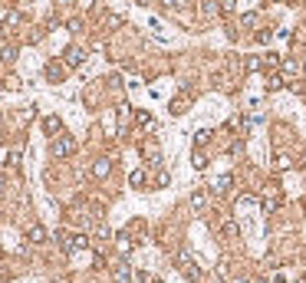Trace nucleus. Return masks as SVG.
<instances>
[{"label":"nucleus","instance_id":"obj_16","mask_svg":"<svg viewBox=\"0 0 306 283\" xmlns=\"http://www.w3.org/2000/svg\"><path fill=\"white\" fill-rule=\"evenodd\" d=\"M145 158H149L152 165H158V162H161V148H158V145H145Z\"/></svg>","mask_w":306,"mask_h":283},{"label":"nucleus","instance_id":"obj_24","mask_svg":"<svg viewBox=\"0 0 306 283\" xmlns=\"http://www.w3.org/2000/svg\"><path fill=\"white\" fill-rule=\"evenodd\" d=\"M224 234H227V237H237V224H234V221H224Z\"/></svg>","mask_w":306,"mask_h":283},{"label":"nucleus","instance_id":"obj_20","mask_svg":"<svg viewBox=\"0 0 306 283\" xmlns=\"http://www.w3.org/2000/svg\"><path fill=\"white\" fill-rule=\"evenodd\" d=\"M300 69H303V66L293 63V59H290V63H283V76H300Z\"/></svg>","mask_w":306,"mask_h":283},{"label":"nucleus","instance_id":"obj_18","mask_svg":"<svg viewBox=\"0 0 306 283\" xmlns=\"http://www.w3.org/2000/svg\"><path fill=\"white\" fill-rule=\"evenodd\" d=\"M217 277L231 283V264H227V260H221V264H217Z\"/></svg>","mask_w":306,"mask_h":283},{"label":"nucleus","instance_id":"obj_7","mask_svg":"<svg viewBox=\"0 0 306 283\" xmlns=\"http://www.w3.org/2000/svg\"><path fill=\"white\" fill-rule=\"evenodd\" d=\"M43 128H47V135H59V132H63V122H59V115H47V119H43Z\"/></svg>","mask_w":306,"mask_h":283},{"label":"nucleus","instance_id":"obj_10","mask_svg":"<svg viewBox=\"0 0 306 283\" xmlns=\"http://www.w3.org/2000/svg\"><path fill=\"white\" fill-rule=\"evenodd\" d=\"M115 244H119V254H122V257H129V250H132V237H129V230H122L119 237H115Z\"/></svg>","mask_w":306,"mask_h":283},{"label":"nucleus","instance_id":"obj_9","mask_svg":"<svg viewBox=\"0 0 306 283\" xmlns=\"http://www.w3.org/2000/svg\"><path fill=\"white\" fill-rule=\"evenodd\" d=\"M145 181H149V174H145V168H135V171L129 174V184H132V188H145Z\"/></svg>","mask_w":306,"mask_h":283},{"label":"nucleus","instance_id":"obj_19","mask_svg":"<svg viewBox=\"0 0 306 283\" xmlns=\"http://www.w3.org/2000/svg\"><path fill=\"white\" fill-rule=\"evenodd\" d=\"M207 142H211V132H207V128H201V132L195 135V145H198V148H204Z\"/></svg>","mask_w":306,"mask_h":283},{"label":"nucleus","instance_id":"obj_5","mask_svg":"<svg viewBox=\"0 0 306 283\" xmlns=\"http://www.w3.org/2000/svg\"><path fill=\"white\" fill-rule=\"evenodd\" d=\"M112 283H132V267L129 264H119L112 270Z\"/></svg>","mask_w":306,"mask_h":283},{"label":"nucleus","instance_id":"obj_17","mask_svg":"<svg viewBox=\"0 0 306 283\" xmlns=\"http://www.w3.org/2000/svg\"><path fill=\"white\" fill-rule=\"evenodd\" d=\"M290 165H293V162H290V155H277V158H273V168H277V171H287Z\"/></svg>","mask_w":306,"mask_h":283},{"label":"nucleus","instance_id":"obj_11","mask_svg":"<svg viewBox=\"0 0 306 283\" xmlns=\"http://www.w3.org/2000/svg\"><path fill=\"white\" fill-rule=\"evenodd\" d=\"M231 184H234L231 174H221V178L214 181V191H217V194H227V191H231Z\"/></svg>","mask_w":306,"mask_h":283},{"label":"nucleus","instance_id":"obj_4","mask_svg":"<svg viewBox=\"0 0 306 283\" xmlns=\"http://www.w3.org/2000/svg\"><path fill=\"white\" fill-rule=\"evenodd\" d=\"M63 59H66V66H69V69H76V66L86 63V50H83V46H69V50L63 53Z\"/></svg>","mask_w":306,"mask_h":283},{"label":"nucleus","instance_id":"obj_28","mask_svg":"<svg viewBox=\"0 0 306 283\" xmlns=\"http://www.w3.org/2000/svg\"><path fill=\"white\" fill-rule=\"evenodd\" d=\"M257 23V13H244V27H254Z\"/></svg>","mask_w":306,"mask_h":283},{"label":"nucleus","instance_id":"obj_1","mask_svg":"<svg viewBox=\"0 0 306 283\" xmlns=\"http://www.w3.org/2000/svg\"><path fill=\"white\" fill-rule=\"evenodd\" d=\"M53 240H59V247H63L66 254H76V250H83V247L89 244V237H86V234H63V230H56Z\"/></svg>","mask_w":306,"mask_h":283},{"label":"nucleus","instance_id":"obj_14","mask_svg":"<svg viewBox=\"0 0 306 283\" xmlns=\"http://www.w3.org/2000/svg\"><path fill=\"white\" fill-rule=\"evenodd\" d=\"M191 208H195V211H204V208H207V194H204V191H195V194H191Z\"/></svg>","mask_w":306,"mask_h":283},{"label":"nucleus","instance_id":"obj_12","mask_svg":"<svg viewBox=\"0 0 306 283\" xmlns=\"http://www.w3.org/2000/svg\"><path fill=\"white\" fill-rule=\"evenodd\" d=\"M109 168H112L109 158H99V162L93 165V174H96V178H105V174H109Z\"/></svg>","mask_w":306,"mask_h":283},{"label":"nucleus","instance_id":"obj_32","mask_svg":"<svg viewBox=\"0 0 306 283\" xmlns=\"http://www.w3.org/2000/svg\"><path fill=\"white\" fill-rule=\"evenodd\" d=\"M251 283H267V280H263V277H254V280Z\"/></svg>","mask_w":306,"mask_h":283},{"label":"nucleus","instance_id":"obj_22","mask_svg":"<svg viewBox=\"0 0 306 283\" xmlns=\"http://www.w3.org/2000/svg\"><path fill=\"white\" fill-rule=\"evenodd\" d=\"M263 66H267V69H277V66H280V56H277V53H267V56H263Z\"/></svg>","mask_w":306,"mask_h":283},{"label":"nucleus","instance_id":"obj_29","mask_svg":"<svg viewBox=\"0 0 306 283\" xmlns=\"http://www.w3.org/2000/svg\"><path fill=\"white\" fill-rule=\"evenodd\" d=\"M257 43H270V30H260V33H257Z\"/></svg>","mask_w":306,"mask_h":283},{"label":"nucleus","instance_id":"obj_31","mask_svg":"<svg viewBox=\"0 0 306 283\" xmlns=\"http://www.w3.org/2000/svg\"><path fill=\"white\" fill-rule=\"evenodd\" d=\"M231 283H251V280H247V277H234Z\"/></svg>","mask_w":306,"mask_h":283},{"label":"nucleus","instance_id":"obj_33","mask_svg":"<svg viewBox=\"0 0 306 283\" xmlns=\"http://www.w3.org/2000/svg\"><path fill=\"white\" fill-rule=\"evenodd\" d=\"M273 283H287V280H273Z\"/></svg>","mask_w":306,"mask_h":283},{"label":"nucleus","instance_id":"obj_23","mask_svg":"<svg viewBox=\"0 0 306 283\" xmlns=\"http://www.w3.org/2000/svg\"><path fill=\"white\" fill-rule=\"evenodd\" d=\"M0 56H3V63H10V59L17 56V46H3V50H0Z\"/></svg>","mask_w":306,"mask_h":283},{"label":"nucleus","instance_id":"obj_30","mask_svg":"<svg viewBox=\"0 0 306 283\" xmlns=\"http://www.w3.org/2000/svg\"><path fill=\"white\" fill-rule=\"evenodd\" d=\"M165 7H181V0H161Z\"/></svg>","mask_w":306,"mask_h":283},{"label":"nucleus","instance_id":"obj_3","mask_svg":"<svg viewBox=\"0 0 306 283\" xmlns=\"http://www.w3.org/2000/svg\"><path fill=\"white\" fill-rule=\"evenodd\" d=\"M76 145H79V142H76L73 135H56L53 145H50V152H53V158H66V155L76 152Z\"/></svg>","mask_w":306,"mask_h":283},{"label":"nucleus","instance_id":"obj_6","mask_svg":"<svg viewBox=\"0 0 306 283\" xmlns=\"http://www.w3.org/2000/svg\"><path fill=\"white\" fill-rule=\"evenodd\" d=\"M43 76H47L50 82H59V79L66 76V69H63L59 63H47V69H43Z\"/></svg>","mask_w":306,"mask_h":283},{"label":"nucleus","instance_id":"obj_8","mask_svg":"<svg viewBox=\"0 0 306 283\" xmlns=\"http://www.w3.org/2000/svg\"><path fill=\"white\" fill-rule=\"evenodd\" d=\"M27 240H30V244H43V240H47V227H40V224H33V227L27 230Z\"/></svg>","mask_w":306,"mask_h":283},{"label":"nucleus","instance_id":"obj_21","mask_svg":"<svg viewBox=\"0 0 306 283\" xmlns=\"http://www.w3.org/2000/svg\"><path fill=\"white\" fill-rule=\"evenodd\" d=\"M135 122H139V125H145V128H152V125H155L149 112H135Z\"/></svg>","mask_w":306,"mask_h":283},{"label":"nucleus","instance_id":"obj_34","mask_svg":"<svg viewBox=\"0 0 306 283\" xmlns=\"http://www.w3.org/2000/svg\"><path fill=\"white\" fill-rule=\"evenodd\" d=\"M152 283H165V280H152Z\"/></svg>","mask_w":306,"mask_h":283},{"label":"nucleus","instance_id":"obj_27","mask_svg":"<svg viewBox=\"0 0 306 283\" xmlns=\"http://www.w3.org/2000/svg\"><path fill=\"white\" fill-rule=\"evenodd\" d=\"M234 7H237L234 0H224V3H221V13H234Z\"/></svg>","mask_w":306,"mask_h":283},{"label":"nucleus","instance_id":"obj_26","mask_svg":"<svg viewBox=\"0 0 306 283\" xmlns=\"http://www.w3.org/2000/svg\"><path fill=\"white\" fill-rule=\"evenodd\" d=\"M155 181H158V184H161V188H165V184H168V181H171V174H168V171H158V178H155Z\"/></svg>","mask_w":306,"mask_h":283},{"label":"nucleus","instance_id":"obj_2","mask_svg":"<svg viewBox=\"0 0 306 283\" xmlns=\"http://www.w3.org/2000/svg\"><path fill=\"white\" fill-rule=\"evenodd\" d=\"M175 260H178V267H181V274H185L188 280H191V283H201V270L195 267V260H191V254H188V250H178Z\"/></svg>","mask_w":306,"mask_h":283},{"label":"nucleus","instance_id":"obj_13","mask_svg":"<svg viewBox=\"0 0 306 283\" xmlns=\"http://www.w3.org/2000/svg\"><path fill=\"white\" fill-rule=\"evenodd\" d=\"M267 89H270V92L283 89V73H270V76H267Z\"/></svg>","mask_w":306,"mask_h":283},{"label":"nucleus","instance_id":"obj_15","mask_svg":"<svg viewBox=\"0 0 306 283\" xmlns=\"http://www.w3.org/2000/svg\"><path fill=\"white\" fill-rule=\"evenodd\" d=\"M191 165H195V168H198V171H204V168H207V155H204V152H201V148H198V152H195V155H191Z\"/></svg>","mask_w":306,"mask_h":283},{"label":"nucleus","instance_id":"obj_25","mask_svg":"<svg viewBox=\"0 0 306 283\" xmlns=\"http://www.w3.org/2000/svg\"><path fill=\"white\" fill-rule=\"evenodd\" d=\"M13 23H20V13L13 10V13H7V20H3V27H13Z\"/></svg>","mask_w":306,"mask_h":283}]
</instances>
